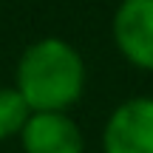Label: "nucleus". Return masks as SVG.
I'll return each mask as SVG.
<instances>
[{"label": "nucleus", "mask_w": 153, "mask_h": 153, "mask_svg": "<svg viewBox=\"0 0 153 153\" xmlns=\"http://www.w3.org/2000/svg\"><path fill=\"white\" fill-rule=\"evenodd\" d=\"M28 116H31V108L17 88H0V142L14 136L20 139Z\"/></svg>", "instance_id": "obj_5"}, {"label": "nucleus", "mask_w": 153, "mask_h": 153, "mask_svg": "<svg viewBox=\"0 0 153 153\" xmlns=\"http://www.w3.org/2000/svg\"><path fill=\"white\" fill-rule=\"evenodd\" d=\"M102 153H153V97H131L111 111Z\"/></svg>", "instance_id": "obj_2"}, {"label": "nucleus", "mask_w": 153, "mask_h": 153, "mask_svg": "<svg viewBox=\"0 0 153 153\" xmlns=\"http://www.w3.org/2000/svg\"><path fill=\"white\" fill-rule=\"evenodd\" d=\"M14 88L31 114H68L85 91L82 54L62 37L37 40L17 60Z\"/></svg>", "instance_id": "obj_1"}, {"label": "nucleus", "mask_w": 153, "mask_h": 153, "mask_svg": "<svg viewBox=\"0 0 153 153\" xmlns=\"http://www.w3.org/2000/svg\"><path fill=\"white\" fill-rule=\"evenodd\" d=\"M111 34L133 68L153 71V0H122L114 11Z\"/></svg>", "instance_id": "obj_3"}, {"label": "nucleus", "mask_w": 153, "mask_h": 153, "mask_svg": "<svg viewBox=\"0 0 153 153\" xmlns=\"http://www.w3.org/2000/svg\"><path fill=\"white\" fill-rule=\"evenodd\" d=\"M20 145L23 153H85V136L68 114H31Z\"/></svg>", "instance_id": "obj_4"}]
</instances>
